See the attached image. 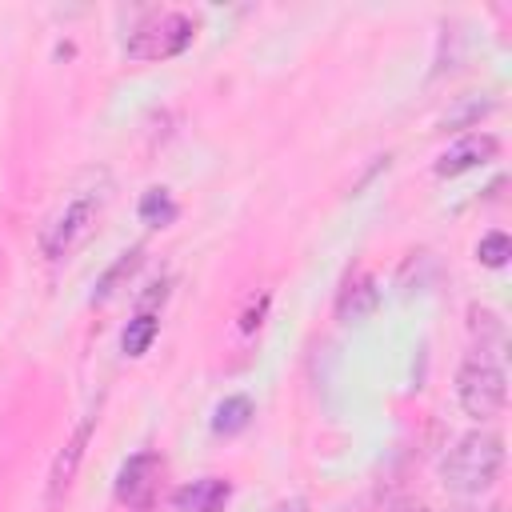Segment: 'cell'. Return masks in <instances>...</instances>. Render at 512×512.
Masks as SVG:
<instances>
[{
	"label": "cell",
	"instance_id": "1",
	"mask_svg": "<svg viewBox=\"0 0 512 512\" xmlns=\"http://www.w3.org/2000/svg\"><path fill=\"white\" fill-rule=\"evenodd\" d=\"M504 468V440L496 432H468L456 440V448L444 456V484L464 496H480L500 480Z\"/></svg>",
	"mask_w": 512,
	"mask_h": 512
},
{
	"label": "cell",
	"instance_id": "9",
	"mask_svg": "<svg viewBox=\"0 0 512 512\" xmlns=\"http://www.w3.org/2000/svg\"><path fill=\"white\" fill-rule=\"evenodd\" d=\"M228 496H232V484L228 480L204 476V480H192V484L176 488L172 504H176V512H224Z\"/></svg>",
	"mask_w": 512,
	"mask_h": 512
},
{
	"label": "cell",
	"instance_id": "17",
	"mask_svg": "<svg viewBox=\"0 0 512 512\" xmlns=\"http://www.w3.org/2000/svg\"><path fill=\"white\" fill-rule=\"evenodd\" d=\"M396 512H432V508H424V504H400Z\"/></svg>",
	"mask_w": 512,
	"mask_h": 512
},
{
	"label": "cell",
	"instance_id": "16",
	"mask_svg": "<svg viewBox=\"0 0 512 512\" xmlns=\"http://www.w3.org/2000/svg\"><path fill=\"white\" fill-rule=\"evenodd\" d=\"M272 512H308V500H300V496H288V500L272 504Z\"/></svg>",
	"mask_w": 512,
	"mask_h": 512
},
{
	"label": "cell",
	"instance_id": "13",
	"mask_svg": "<svg viewBox=\"0 0 512 512\" xmlns=\"http://www.w3.org/2000/svg\"><path fill=\"white\" fill-rule=\"evenodd\" d=\"M152 340H156V316L152 312H140L136 320H128V328L120 336V348H124V356H144Z\"/></svg>",
	"mask_w": 512,
	"mask_h": 512
},
{
	"label": "cell",
	"instance_id": "14",
	"mask_svg": "<svg viewBox=\"0 0 512 512\" xmlns=\"http://www.w3.org/2000/svg\"><path fill=\"white\" fill-rule=\"evenodd\" d=\"M508 256H512V240H508V232H488V236H480V244H476V260H480L484 268H504Z\"/></svg>",
	"mask_w": 512,
	"mask_h": 512
},
{
	"label": "cell",
	"instance_id": "18",
	"mask_svg": "<svg viewBox=\"0 0 512 512\" xmlns=\"http://www.w3.org/2000/svg\"><path fill=\"white\" fill-rule=\"evenodd\" d=\"M456 512H476V508H456Z\"/></svg>",
	"mask_w": 512,
	"mask_h": 512
},
{
	"label": "cell",
	"instance_id": "10",
	"mask_svg": "<svg viewBox=\"0 0 512 512\" xmlns=\"http://www.w3.org/2000/svg\"><path fill=\"white\" fill-rule=\"evenodd\" d=\"M140 264H144V248H128V252H120V256H116V264L96 280L92 300H96V304H104L108 296H116V292L136 276V268H140Z\"/></svg>",
	"mask_w": 512,
	"mask_h": 512
},
{
	"label": "cell",
	"instance_id": "12",
	"mask_svg": "<svg viewBox=\"0 0 512 512\" xmlns=\"http://www.w3.org/2000/svg\"><path fill=\"white\" fill-rule=\"evenodd\" d=\"M140 220L152 228H164L168 220H176V200L168 196V188H148L140 196Z\"/></svg>",
	"mask_w": 512,
	"mask_h": 512
},
{
	"label": "cell",
	"instance_id": "3",
	"mask_svg": "<svg viewBox=\"0 0 512 512\" xmlns=\"http://www.w3.org/2000/svg\"><path fill=\"white\" fill-rule=\"evenodd\" d=\"M192 36H196V24L184 12H152V16H144L128 32L124 56L128 60H140V64H148V60H172V56H180L192 44Z\"/></svg>",
	"mask_w": 512,
	"mask_h": 512
},
{
	"label": "cell",
	"instance_id": "2",
	"mask_svg": "<svg viewBox=\"0 0 512 512\" xmlns=\"http://www.w3.org/2000/svg\"><path fill=\"white\" fill-rule=\"evenodd\" d=\"M456 400L472 420H496L504 412L508 400V384H504V368L480 348L472 352L460 372H456Z\"/></svg>",
	"mask_w": 512,
	"mask_h": 512
},
{
	"label": "cell",
	"instance_id": "8",
	"mask_svg": "<svg viewBox=\"0 0 512 512\" xmlns=\"http://www.w3.org/2000/svg\"><path fill=\"white\" fill-rule=\"evenodd\" d=\"M492 156H496V136H488V132L464 136L460 144H452V148L436 160V176H460V172H468V168H476V164H484V160H492Z\"/></svg>",
	"mask_w": 512,
	"mask_h": 512
},
{
	"label": "cell",
	"instance_id": "4",
	"mask_svg": "<svg viewBox=\"0 0 512 512\" xmlns=\"http://www.w3.org/2000/svg\"><path fill=\"white\" fill-rule=\"evenodd\" d=\"M100 204H104V196L76 192V196L40 228V252H44L48 260L68 256V252L92 232V224H96V216H100Z\"/></svg>",
	"mask_w": 512,
	"mask_h": 512
},
{
	"label": "cell",
	"instance_id": "15",
	"mask_svg": "<svg viewBox=\"0 0 512 512\" xmlns=\"http://www.w3.org/2000/svg\"><path fill=\"white\" fill-rule=\"evenodd\" d=\"M484 112H492V100H488V96H484V100H476V96H472V100H464L456 112H448V116H444V124H448V128H464V124H476Z\"/></svg>",
	"mask_w": 512,
	"mask_h": 512
},
{
	"label": "cell",
	"instance_id": "5",
	"mask_svg": "<svg viewBox=\"0 0 512 512\" xmlns=\"http://www.w3.org/2000/svg\"><path fill=\"white\" fill-rule=\"evenodd\" d=\"M92 432H96V412H84V416L76 420L72 436H68V440L60 444V452L52 456V468H48V492H44V504H48V508H56V504L64 500V492L72 488L76 468H80V460H84V452H88Z\"/></svg>",
	"mask_w": 512,
	"mask_h": 512
},
{
	"label": "cell",
	"instance_id": "7",
	"mask_svg": "<svg viewBox=\"0 0 512 512\" xmlns=\"http://www.w3.org/2000/svg\"><path fill=\"white\" fill-rule=\"evenodd\" d=\"M376 304H380L376 280H372L368 272H356V276L344 280V288H340V296H336V316H340L344 324H360V320H368V316L376 312Z\"/></svg>",
	"mask_w": 512,
	"mask_h": 512
},
{
	"label": "cell",
	"instance_id": "6",
	"mask_svg": "<svg viewBox=\"0 0 512 512\" xmlns=\"http://www.w3.org/2000/svg\"><path fill=\"white\" fill-rule=\"evenodd\" d=\"M156 484H160V456L156 452H136V456L124 460V468L116 476V500L128 504V508H152Z\"/></svg>",
	"mask_w": 512,
	"mask_h": 512
},
{
	"label": "cell",
	"instance_id": "11",
	"mask_svg": "<svg viewBox=\"0 0 512 512\" xmlns=\"http://www.w3.org/2000/svg\"><path fill=\"white\" fill-rule=\"evenodd\" d=\"M248 420H252V400H248V396H224V400L216 404V416H212V432H220V436H232V432L248 428Z\"/></svg>",
	"mask_w": 512,
	"mask_h": 512
}]
</instances>
